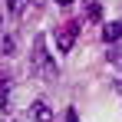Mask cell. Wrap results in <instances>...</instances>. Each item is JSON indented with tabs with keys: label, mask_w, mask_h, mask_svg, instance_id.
Wrapping results in <instances>:
<instances>
[{
	"label": "cell",
	"mask_w": 122,
	"mask_h": 122,
	"mask_svg": "<svg viewBox=\"0 0 122 122\" xmlns=\"http://www.w3.org/2000/svg\"><path fill=\"white\" fill-rule=\"evenodd\" d=\"M56 3H63V7H66V3H76V0H56Z\"/></svg>",
	"instance_id": "cell-9"
},
{
	"label": "cell",
	"mask_w": 122,
	"mask_h": 122,
	"mask_svg": "<svg viewBox=\"0 0 122 122\" xmlns=\"http://www.w3.org/2000/svg\"><path fill=\"white\" fill-rule=\"evenodd\" d=\"M86 17H89V20H99V17H102V7H99V3H89V7H86Z\"/></svg>",
	"instance_id": "cell-5"
},
{
	"label": "cell",
	"mask_w": 122,
	"mask_h": 122,
	"mask_svg": "<svg viewBox=\"0 0 122 122\" xmlns=\"http://www.w3.org/2000/svg\"><path fill=\"white\" fill-rule=\"evenodd\" d=\"M0 50H3V53H13V40H10L7 33H0Z\"/></svg>",
	"instance_id": "cell-7"
},
{
	"label": "cell",
	"mask_w": 122,
	"mask_h": 122,
	"mask_svg": "<svg viewBox=\"0 0 122 122\" xmlns=\"http://www.w3.org/2000/svg\"><path fill=\"white\" fill-rule=\"evenodd\" d=\"M102 40L106 43H119L122 40V23H109V26L102 30Z\"/></svg>",
	"instance_id": "cell-4"
},
{
	"label": "cell",
	"mask_w": 122,
	"mask_h": 122,
	"mask_svg": "<svg viewBox=\"0 0 122 122\" xmlns=\"http://www.w3.org/2000/svg\"><path fill=\"white\" fill-rule=\"evenodd\" d=\"M33 66L40 69V73L46 76V79H53V76H56V66H53V63H50V56H46V46H43V36L36 40V46H33Z\"/></svg>",
	"instance_id": "cell-1"
},
{
	"label": "cell",
	"mask_w": 122,
	"mask_h": 122,
	"mask_svg": "<svg viewBox=\"0 0 122 122\" xmlns=\"http://www.w3.org/2000/svg\"><path fill=\"white\" fill-rule=\"evenodd\" d=\"M23 10H26V0H10V13L13 17H20Z\"/></svg>",
	"instance_id": "cell-6"
},
{
	"label": "cell",
	"mask_w": 122,
	"mask_h": 122,
	"mask_svg": "<svg viewBox=\"0 0 122 122\" xmlns=\"http://www.w3.org/2000/svg\"><path fill=\"white\" fill-rule=\"evenodd\" d=\"M66 122H79V116H76V109H69V112H66Z\"/></svg>",
	"instance_id": "cell-8"
},
{
	"label": "cell",
	"mask_w": 122,
	"mask_h": 122,
	"mask_svg": "<svg viewBox=\"0 0 122 122\" xmlns=\"http://www.w3.org/2000/svg\"><path fill=\"white\" fill-rule=\"evenodd\" d=\"M76 33H79V23H66L63 30H56V50L60 53H69L73 43H76Z\"/></svg>",
	"instance_id": "cell-2"
},
{
	"label": "cell",
	"mask_w": 122,
	"mask_h": 122,
	"mask_svg": "<svg viewBox=\"0 0 122 122\" xmlns=\"http://www.w3.org/2000/svg\"><path fill=\"white\" fill-rule=\"evenodd\" d=\"M33 119L36 122H53V109L46 102H33Z\"/></svg>",
	"instance_id": "cell-3"
}]
</instances>
